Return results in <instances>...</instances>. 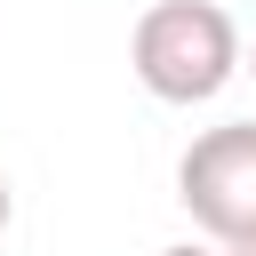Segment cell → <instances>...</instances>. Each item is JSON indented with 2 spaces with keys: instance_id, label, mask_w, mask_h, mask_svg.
<instances>
[{
  "instance_id": "1",
  "label": "cell",
  "mask_w": 256,
  "mask_h": 256,
  "mask_svg": "<svg viewBox=\"0 0 256 256\" xmlns=\"http://www.w3.org/2000/svg\"><path fill=\"white\" fill-rule=\"evenodd\" d=\"M128 72L160 104H208L240 72V24L216 0H152L128 32Z\"/></svg>"
},
{
  "instance_id": "2",
  "label": "cell",
  "mask_w": 256,
  "mask_h": 256,
  "mask_svg": "<svg viewBox=\"0 0 256 256\" xmlns=\"http://www.w3.org/2000/svg\"><path fill=\"white\" fill-rule=\"evenodd\" d=\"M176 200L216 248H256V120L200 128L176 160Z\"/></svg>"
},
{
  "instance_id": "3",
  "label": "cell",
  "mask_w": 256,
  "mask_h": 256,
  "mask_svg": "<svg viewBox=\"0 0 256 256\" xmlns=\"http://www.w3.org/2000/svg\"><path fill=\"white\" fill-rule=\"evenodd\" d=\"M8 216H16V192H8V176H0V232H8Z\"/></svg>"
},
{
  "instance_id": "4",
  "label": "cell",
  "mask_w": 256,
  "mask_h": 256,
  "mask_svg": "<svg viewBox=\"0 0 256 256\" xmlns=\"http://www.w3.org/2000/svg\"><path fill=\"white\" fill-rule=\"evenodd\" d=\"M160 256H216V248H192V240H184V248H160Z\"/></svg>"
},
{
  "instance_id": "5",
  "label": "cell",
  "mask_w": 256,
  "mask_h": 256,
  "mask_svg": "<svg viewBox=\"0 0 256 256\" xmlns=\"http://www.w3.org/2000/svg\"><path fill=\"white\" fill-rule=\"evenodd\" d=\"M240 72H256V40H248V48H240Z\"/></svg>"
},
{
  "instance_id": "6",
  "label": "cell",
  "mask_w": 256,
  "mask_h": 256,
  "mask_svg": "<svg viewBox=\"0 0 256 256\" xmlns=\"http://www.w3.org/2000/svg\"><path fill=\"white\" fill-rule=\"evenodd\" d=\"M224 256H256V248H224Z\"/></svg>"
}]
</instances>
